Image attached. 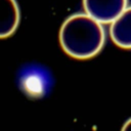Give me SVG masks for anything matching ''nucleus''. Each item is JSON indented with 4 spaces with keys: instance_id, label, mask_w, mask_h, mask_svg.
<instances>
[{
    "instance_id": "1",
    "label": "nucleus",
    "mask_w": 131,
    "mask_h": 131,
    "mask_svg": "<svg viewBox=\"0 0 131 131\" xmlns=\"http://www.w3.org/2000/svg\"><path fill=\"white\" fill-rule=\"evenodd\" d=\"M102 25L86 12L70 15L59 30V43L62 50L77 59L95 56L105 42V31Z\"/></svg>"
},
{
    "instance_id": "4",
    "label": "nucleus",
    "mask_w": 131,
    "mask_h": 131,
    "mask_svg": "<svg viewBox=\"0 0 131 131\" xmlns=\"http://www.w3.org/2000/svg\"><path fill=\"white\" fill-rule=\"evenodd\" d=\"M20 20L19 7L16 0H0V39L11 36Z\"/></svg>"
},
{
    "instance_id": "2",
    "label": "nucleus",
    "mask_w": 131,
    "mask_h": 131,
    "mask_svg": "<svg viewBox=\"0 0 131 131\" xmlns=\"http://www.w3.org/2000/svg\"><path fill=\"white\" fill-rule=\"evenodd\" d=\"M128 0H83V8L101 24H111L126 8Z\"/></svg>"
},
{
    "instance_id": "3",
    "label": "nucleus",
    "mask_w": 131,
    "mask_h": 131,
    "mask_svg": "<svg viewBox=\"0 0 131 131\" xmlns=\"http://www.w3.org/2000/svg\"><path fill=\"white\" fill-rule=\"evenodd\" d=\"M110 35L113 42L121 48H131V6H128L110 24Z\"/></svg>"
},
{
    "instance_id": "5",
    "label": "nucleus",
    "mask_w": 131,
    "mask_h": 131,
    "mask_svg": "<svg viewBox=\"0 0 131 131\" xmlns=\"http://www.w3.org/2000/svg\"><path fill=\"white\" fill-rule=\"evenodd\" d=\"M121 131H131V118L128 119V120L125 122V124L123 125Z\"/></svg>"
}]
</instances>
